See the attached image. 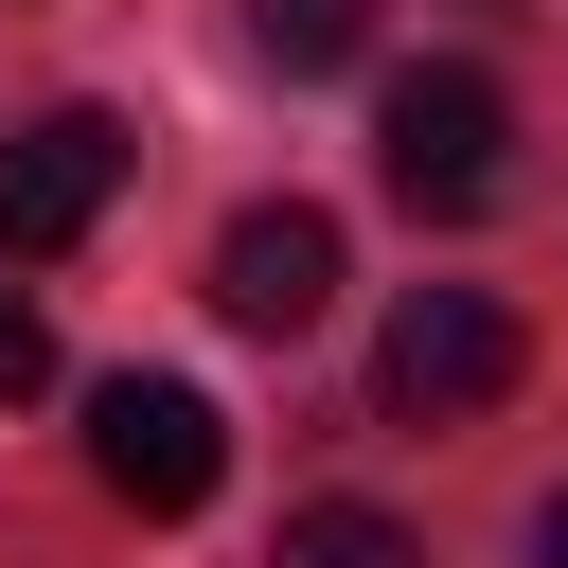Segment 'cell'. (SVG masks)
Listing matches in <instances>:
<instances>
[{"mask_svg":"<svg viewBox=\"0 0 568 568\" xmlns=\"http://www.w3.org/2000/svg\"><path fill=\"white\" fill-rule=\"evenodd\" d=\"M337 302V213L320 195H248L231 231H213V320L231 337H302Z\"/></svg>","mask_w":568,"mask_h":568,"instance_id":"cell-5","label":"cell"},{"mask_svg":"<svg viewBox=\"0 0 568 568\" xmlns=\"http://www.w3.org/2000/svg\"><path fill=\"white\" fill-rule=\"evenodd\" d=\"M266 568H426V550H408L373 497H320V515H284V550H266Z\"/></svg>","mask_w":568,"mask_h":568,"instance_id":"cell-7","label":"cell"},{"mask_svg":"<svg viewBox=\"0 0 568 568\" xmlns=\"http://www.w3.org/2000/svg\"><path fill=\"white\" fill-rule=\"evenodd\" d=\"M515 373H532V337H515L497 284H408L390 337H373V390H390L408 426H462V408H497Z\"/></svg>","mask_w":568,"mask_h":568,"instance_id":"cell-2","label":"cell"},{"mask_svg":"<svg viewBox=\"0 0 568 568\" xmlns=\"http://www.w3.org/2000/svg\"><path fill=\"white\" fill-rule=\"evenodd\" d=\"M248 53L266 71H355L373 53V0H248Z\"/></svg>","mask_w":568,"mask_h":568,"instance_id":"cell-6","label":"cell"},{"mask_svg":"<svg viewBox=\"0 0 568 568\" xmlns=\"http://www.w3.org/2000/svg\"><path fill=\"white\" fill-rule=\"evenodd\" d=\"M36 390H53V320L0 284V408H36Z\"/></svg>","mask_w":568,"mask_h":568,"instance_id":"cell-8","label":"cell"},{"mask_svg":"<svg viewBox=\"0 0 568 568\" xmlns=\"http://www.w3.org/2000/svg\"><path fill=\"white\" fill-rule=\"evenodd\" d=\"M89 462H106L124 515H195V497L231 479V426H213L195 373H106V390H89Z\"/></svg>","mask_w":568,"mask_h":568,"instance_id":"cell-3","label":"cell"},{"mask_svg":"<svg viewBox=\"0 0 568 568\" xmlns=\"http://www.w3.org/2000/svg\"><path fill=\"white\" fill-rule=\"evenodd\" d=\"M106 195H124V124H106V106H36V124L0 142V266H53Z\"/></svg>","mask_w":568,"mask_h":568,"instance_id":"cell-4","label":"cell"},{"mask_svg":"<svg viewBox=\"0 0 568 568\" xmlns=\"http://www.w3.org/2000/svg\"><path fill=\"white\" fill-rule=\"evenodd\" d=\"M373 178L426 213V231H462V213H497V178H515V106H497V71H390V106H373Z\"/></svg>","mask_w":568,"mask_h":568,"instance_id":"cell-1","label":"cell"},{"mask_svg":"<svg viewBox=\"0 0 568 568\" xmlns=\"http://www.w3.org/2000/svg\"><path fill=\"white\" fill-rule=\"evenodd\" d=\"M532 568H568V497H532Z\"/></svg>","mask_w":568,"mask_h":568,"instance_id":"cell-9","label":"cell"}]
</instances>
